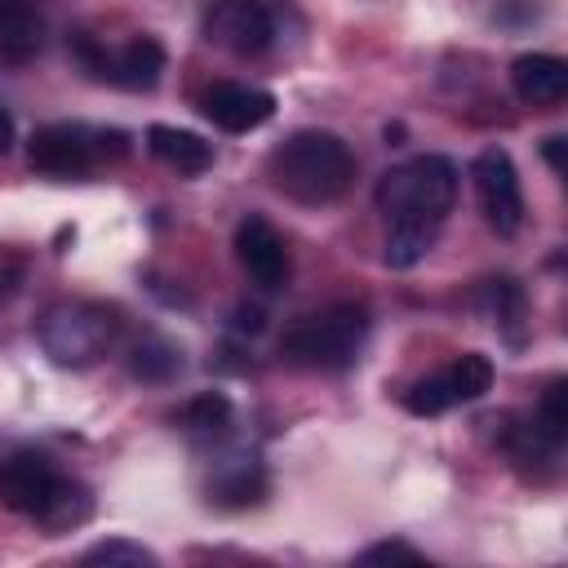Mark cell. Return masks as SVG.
<instances>
[{
    "label": "cell",
    "instance_id": "9c48e42d",
    "mask_svg": "<svg viewBox=\"0 0 568 568\" xmlns=\"http://www.w3.org/2000/svg\"><path fill=\"white\" fill-rule=\"evenodd\" d=\"M200 111L222 133H253L275 115V93L240 80H217L200 93Z\"/></svg>",
    "mask_w": 568,
    "mask_h": 568
},
{
    "label": "cell",
    "instance_id": "d4e9b609",
    "mask_svg": "<svg viewBox=\"0 0 568 568\" xmlns=\"http://www.w3.org/2000/svg\"><path fill=\"white\" fill-rule=\"evenodd\" d=\"M541 151H546L550 169H555V173H564V138H546V146H541Z\"/></svg>",
    "mask_w": 568,
    "mask_h": 568
},
{
    "label": "cell",
    "instance_id": "44dd1931",
    "mask_svg": "<svg viewBox=\"0 0 568 568\" xmlns=\"http://www.w3.org/2000/svg\"><path fill=\"white\" fill-rule=\"evenodd\" d=\"M80 568H160V564H155V555L142 541L106 537V541L89 546V555L80 559Z\"/></svg>",
    "mask_w": 568,
    "mask_h": 568
},
{
    "label": "cell",
    "instance_id": "4316f807",
    "mask_svg": "<svg viewBox=\"0 0 568 568\" xmlns=\"http://www.w3.org/2000/svg\"><path fill=\"white\" fill-rule=\"evenodd\" d=\"M248 568H266V564H248Z\"/></svg>",
    "mask_w": 568,
    "mask_h": 568
},
{
    "label": "cell",
    "instance_id": "3957f363",
    "mask_svg": "<svg viewBox=\"0 0 568 568\" xmlns=\"http://www.w3.org/2000/svg\"><path fill=\"white\" fill-rule=\"evenodd\" d=\"M120 311L106 302H89V297H67L44 306V315L36 320V337L44 346V355L62 368H89L98 359H106L120 342Z\"/></svg>",
    "mask_w": 568,
    "mask_h": 568
},
{
    "label": "cell",
    "instance_id": "484cf974",
    "mask_svg": "<svg viewBox=\"0 0 568 568\" xmlns=\"http://www.w3.org/2000/svg\"><path fill=\"white\" fill-rule=\"evenodd\" d=\"M9 142H13V120H9V111L0 106V155L9 151Z\"/></svg>",
    "mask_w": 568,
    "mask_h": 568
},
{
    "label": "cell",
    "instance_id": "8992f818",
    "mask_svg": "<svg viewBox=\"0 0 568 568\" xmlns=\"http://www.w3.org/2000/svg\"><path fill=\"white\" fill-rule=\"evenodd\" d=\"M488 386H493V359L479 351H466V355L448 359L444 368L417 377L404 390V408L413 417H439L457 404H475L479 395H488Z\"/></svg>",
    "mask_w": 568,
    "mask_h": 568
},
{
    "label": "cell",
    "instance_id": "7a4b0ae2",
    "mask_svg": "<svg viewBox=\"0 0 568 568\" xmlns=\"http://www.w3.org/2000/svg\"><path fill=\"white\" fill-rule=\"evenodd\" d=\"M266 178L297 204H333L355 182V155L328 129H293L266 155Z\"/></svg>",
    "mask_w": 568,
    "mask_h": 568
},
{
    "label": "cell",
    "instance_id": "2e32d148",
    "mask_svg": "<svg viewBox=\"0 0 568 568\" xmlns=\"http://www.w3.org/2000/svg\"><path fill=\"white\" fill-rule=\"evenodd\" d=\"M89 515H93V497H89V488H84L80 479H67V475H62L58 493H53L49 506L36 515V528H44L49 537H58V532L80 528Z\"/></svg>",
    "mask_w": 568,
    "mask_h": 568
},
{
    "label": "cell",
    "instance_id": "8fae6325",
    "mask_svg": "<svg viewBox=\"0 0 568 568\" xmlns=\"http://www.w3.org/2000/svg\"><path fill=\"white\" fill-rule=\"evenodd\" d=\"M204 31L209 40L226 44L231 53H244V58H257L275 44V22L262 4H248V0H231V4H213L209 18H204Z\"/></svg>",
    "mask_w": 568,
    "mask_h": 568
},
{
    "label": "cell",
    "instance_id": "7c38bea8",
    "mask_svg": "<svg viewBox=\"0 0 568 568\" xmlns=\"http://www.w3.org/2000/svg\"><path fill=\"white\" fill-rule=\"evenodd\" d=\"M510 89L528 106H559L568 93V62L555 53H519L510 62Z\"/></svg>",
    "mask_w": 568,
    "mask_h": 568
},
{
    "label": "cell",
    "instance_id": "6da1fadb",
    "mask_svg": "<svg viewBox=\"0 0 568 568\" xmlns=\"http://www.w3.org/2000/svg\"><path fill=\"white\" fill-rule=\"evenodd\" d=\"M377 213L386 217V266H417L457 204V164L448 155H413L377 178Z\"/></svg>",
    "mask_w": 568,
    "mask_h": 568
},
{
    "label": "cell",
    "instance_id": "cb8c5ba5",
    "mask_svg": "<svg viewBox=\"0 0 568 568\" xmlns=\"http://www.w3.org/2000/svg\"><path fill=\"white\" fill-rule=\"evenodd\" d=\"M27 280V257L18 248H0V302H9Z\"/></svg>",
    "mask_w": 568,
    "mask_h": 568
},
{
    "label": "cell",
    "instance_id": "277c9868",
    "mask_svg": "<svg viewBox=\"0 0 568 568\" xmlns=\"http://www.w3.org/2000/svg\"><path fill=\"white\" fill-rule=\"evenodd\" d=\"M368 337V311L364 302H333L306 320H297L293 328H284L280 337V355L297 368H351L359 359V346Z\"/></svg>",
    "mask_w": 568,
    "mask_h": 568
},
{
    "label": "cell",
    "instance_id": "52a82bcc",
    "mask_svg": "<svg viewBox=\"0 0 568 568\" xmlns=\"http://www.w3.org/2000/svg\"><path fill=\"white\" fill-rule=\"evenodd\" d=\"M475 178V195H479V213L497 235H515L524 226V186L515 173L510 151L501 146H484L470 164Z\"/></svg>",
    "mask_w": 568,
    "mask_h": 568
},
{
    "label": "cell",
    "instance_id": "4fadbf2b",
    "mask_svg": "<svg viewBox=\"0 0 568 568\" xmlns=\"http://www.w3.org/2000/svg\"><path fill=\"white\" fill-rule=\"evenodd\" d=\"M169 58H164V44L155 36H133L124 40L111 58H106V80L120 84V89H155L160 75H164Z\"/></svg>",
    "mask_w": 568,
    "mask_h": 568
},
{
    "label": "cell",
    "instance_id": "ffe728a7",
    "mask_svg": "<svg viewBox=\"0 0 568 568\" xmlns=\"http://www.w3.org/2000/svg\"><path fill=\"white\" fill-rule=\"evenodd\" d=\"M564 395H568V382L555 377V382L541 390V399H537V408H532V422H528L550 448H559V444L568 439V408H564Z\"/></svg>",
    "mask_w": 568,
    "mask_h": 568
},
{
    "label": "cell",
    "instance_id": "9a60e30c",
    "mask_svg": "<svg viewBox=\"0 0 568 568\" xmlns=\"http://www.w3.org/2000/svg\"><path fill=\"white\" fill-rule=\"evenodd\" d=\"M44 44V18L22 0H0V58L27 62Z\"/></svg>",
    "mask_w": 568,
    "mask_h": 568
},
{
    "label": "cell",
    "instance_id": "603a6c76",
    "mask_svg": "<svg viewBox=\"0 0 568 568\" xmlns=\"http://www.w3.org/2000/svg\"><path fill=\"white\" fill-rule=\"evenodd\" d=\"M484 297L493 302L497 324H515V320L524 315V293H519V284H515V280H488Z\"/></svg>",
    "mask_w": 568,
    "mask_h": 568
},
{
    "label": "cell",
    "instance_id": "ac0fdd59",
    "mask_svg": "<svg viewBox=\"0 0 568 568\" xmlns=\"http://www.w3.org/2000/svg\"><path fill=\"white\" fill-rule=\"evenodd\" d=\"M178 368H182V351L164 337H142L129 351V373L142 382H169V377H178Z\"/></svg>",
    "mask_w": 568,
    "mask_h": 568
},
{
    "label": "cell",
    "instance_id": "ba28073f",
    "mask_svg": "<svg viewBox=\"0 0 568 568\" xmlns=\"http://www.w3.org/2000/svg\"><path fill=\"white\" fill-rule=\"evenodd\" d=\"M58 484H62V475L53 470V462L44 453L22 448V453H9L0 462V506L13 510V515H22V519H31V524L49 506V497L58 493Z\"/></svg>",
    "mask_w": 568,
    "mask_h": 568
},
{
    "label": "cell",
    "instance_id": "5b68a950",
    "mask_svg": "<svg viewBox=\"0 0 568 568\" xmlns=\"http://www.w3.org/2000/svg\"><path fill=\"white\" fill-rule=\"evenodd\" d=\"M111 146H124V133H106V129H89V124H44L31 133L27 142V160L36 173L44 178H80L89 173Z\"/></svg>",
    "mask_w": 568,
    "mask_h": 568
},
{
    "label": "cell",
    "instance_id": "e0dca14e",
    "mask_svg": "<svg viewBox=\"0 0 568 568\" xmlns=\"http://www.w3.org/2000/svg\"><path fill=\"white\" fill-rule=\"evenodd\" d=\"M262 493H266V475H262V466L253 457L222 466L217 479L209 484V497L217 506H253V501H262Z\"/></svg>",
    "mask_w": 568,
    "mask_h": 568
},
{
    "label": "cell",
    "instance_id": "5bb4252c",
    "mask_svg": "<svg viewBox=\"0 0 568 568\" xmlns=\"http://www.w3.org/2000/svg\"><path fill=\"white\" fill-rule=\"evenodd\" d=\"M146 151L155 160H164L169 169H178V173H204L213 164V146L200 133L178 129V124H151L146 129Z\"/></svg>",
    "mask_w": 568,
    "mask_h": 568
},
{
    "label": "cell",
    "instance_id": "d6986e66",
    "mask_svg": "<svg viewBox=\"0 0 568 568\" xmlns=\"http://www.w3.org/2000/svg\"><path fill=\"white\" fill-rule=\"evenodd\" d=\"M173 422L186 426V430H200V435L222 430V426H231V399H226L222 390H200V395H191V399L173 413Z\"/></svg>",
    "mask_w": 568,
    "mask_h": 568
},
{
    "label": "cell",
    "instance_id": "7402d4cb",
    "mask_svg": "<svg viewBox=\"0 0 568 568\" xmlns=\"http://www.w3.org/2000/svg\"><path fill=\"white\" fill-rule=\"evenodd\" d=\"M351 568H435V564L422 550H413L408 541H377Z\"/></svg>",
    "mask_w": 568,
    "mask_h": 568
},
{
    "label": "cell",
    "instance_id": "30bf717a",
    "mask_svg": "<svg viewBox=\"0 0 568 568\" xmlns=\"http://www.w3.org/2000/svg\"><path fill=\"white\" fill-rule=\"evenodd\" d=\"M235 262L257 288H284L288 280V244L262 213H248L235 226Z\"/></svg>",
    "mask_w": 568,
    "mask_h": 568
}]
</instances>
